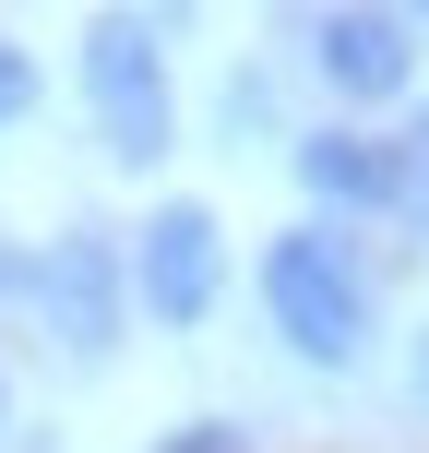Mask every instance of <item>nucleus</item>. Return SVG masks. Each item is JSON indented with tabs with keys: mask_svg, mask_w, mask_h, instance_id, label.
<instances>
[{
	"mask_svg": "<svg viewBox=\"0 0 429 453\" xmlns=\"http://www.w3.org/2000/svg\"><path fill=\"white\" fill-rule=\"evenodd\" d=\"M156 453H250V441H239V430H226V418H191V430H167Z\"/></svg>",
	"mask_w": 429,
	"mask_h": 453,
	"instance_id": "8",
	"label": "nucleus"
},
{
	"mask_svg": "<svg viewBox=\"0 0 429 453\" xmlns=\"http://www.w3.org/2000/svg\"><path fill=\"white\" fill-rule=\"evenodd\" d=\"M418 394H429V346H418Z\"/></svg>",
	"mask_w": 429,
	"mask_h": 453,
	"instance_id": "10",
	"label": "nucleus"
},
{
	"mask_svg": "<svg viewBox=\"0 0 429 453\" xmlns=\"http://www.w3.org/2000/svg\"><path fill=\"white\" fill-rule=\"evenodd\" d=\"M84 96H96V132H108L119 167H167L180 143V108H167V48L156 24H84Z\"/></svg>",
	"mask_w": 429,
	"mask_h": 453,
	"instance_id": "2",
	"label": "nucleus"
},
{
	"mask_svg": "<svg viewBox=\"0 0 429 453\" xmlns=\"http://www.w3.org/2000/svg\"><path fill=\"white\" fill-rule=\"evenodd\" d=\"M215 287H226L215 215H203V203H156V226H143V311L191 334V322L215 311Z\"/></svg>",
	"mask_w": 429,
	"mask_h": 453,
	"instance_id": "5",
	"label": "nucleus"
},
{
	"mask_svg": "<svg viewBox=\"0 0 429 453\" xmlns=\"http://www.w3.org/2000/svg\"><path fill=\"white\" fill-rule=\"evenodd\" d=\"M287 156H298V180H310L322 203H346V215H406V226H429V180L406 167V143H370V132H298Z\"/></svg>",
	"mask_w": 429,
	"mask_h": 453,
	"instance_id": "4",
	"label": "nucleus"
},
{
	"mask_svg": "<svg viewBox=\"0 0 429 453\" xmlns=\"http://www.w3.org/2000/svg\"><path fill=\"white\" fill-rule=\"evenodd\" d=\"M36 311H48V334H60L72 358H108L119 346V250H108V226H60V239H48Z\"/></svg>",
	"mask_w": 429,
	"mask_h": 453,
	"instance_id": "3",
	"label": "nucleus"
},
{
	"mask_svg": "<svg viewBox=\"0 0 429 453\" xmlns=\"http://www.w3.org/2000/svg\"><path fill=\"white\" fill-rule=\"evenodd\" d=\"M263 311L310 370H358L370 358V274L346 250V226H287L263 239Z\"/></svg>",
	"mask_w": 429,
	"mask_h": 453,
	"instance_id": "1",
	"label": "nucleus"
},
{
	"mask_svg": "<svg viewBox=\"0 0 429 453\" xmlns=\"http://www.w3.org/2000/svg\"><path fill=\"white\" fill-rule=\"evenodd\" d=\"M24 108H36V60H24V48H0V132H12Z\"/></svg>",
	"mask_w": 429,
	"mask_h": 453,
	"instance_id": "7",
	"label": "nucleus"
},
{
	"mask_svg": "<svg viewBox=\"0 0 429 453\" xmlns=\"http://www.w3.org/2000/svg\"><path fill=\"white\" fill-rule=\"evenodd\" d=\"M310 60H322V84H334V96L394 108L406 72H418V48H406V12H322V24H310Z\"/></svg>",
	"mask_w": 429,
	"mask_h": 453,
	"instance_id": "6",
	"label": "nucleus"
},
{
	"mask_svg": "<svg viewBox=\"0 0 429 453\" xmlns=\"http://www.w3.org/2000/svg\"><path fill=\"white\" fill-rule=\"evenodd\" d=\"M0 298H36V263H12V250H0Z\"/></svg>",
	"mask_w": 429,
	"mask_h": 453,
	"instance_id": "9",
	"label": "nucleus"
}]
</instances>
